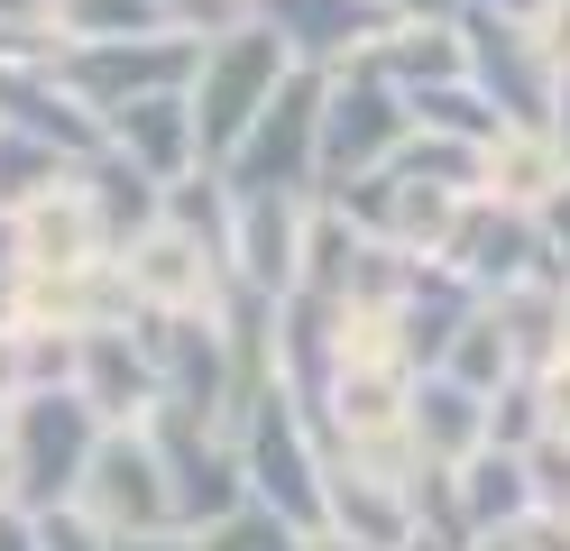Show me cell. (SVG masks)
Segmentation results:
<instances>
[{"mask_svg": "<svg viewBox=\"0 0 570 551\" xmlns=\"http://www.w3.org/2000/svg\"><path fill=\"white\" fill-rule=\"evenodd\" d=\"M92 451H101V404L83 386H28V395H10V505H28V514L75 505Z\"/></svg>", "mask_w": 570, "mask_h": 551, "instance_id": "obj_1", "label": "cell"}, {"mask_svg": "<svg viewBox=\"0 0 570 551\" xmlns=\"http://www.w3.org/2000/svg\"><path fill=\"white\" fill-rule=\"evenodd\" d=\"M323 101H332V65L285 73L276 101L248 120V138L222 157L230 194H323Z\"/></svg>", "mask_w": 570, "mask_h": 551, "instance_id": "obj_2", "label": "cell"}, {"mask_svg": "<svg viewBox=\"0 0 570 551\" xmlns=\"http://www.w3.org/2000/svg\"><path fill=\"white\" fill-rule=\"evenodd\" d=\"M295 73V47L248 10V19H230L222 37L203 47V73H194V120H203V157L222 166L230 147L248 138V120L276 101V83Z\"/></svg>", "mask_w": 570, "mask_h": 551, "instance_id": "obj_3", "label": "cell"}, {"mask_svg": "<svg viewBox=\"0 0 570 551\" xmlns=\"http://www.w3.org/2000/svg\"><path fill=\"white\" fill-rule=\"evenodd\" d=\"M47 65H56V83L75 101H92L101 129H111L120 101L166 92V83H194V73H203V37H175V28H157V37H75V47L47 56Z\"/></svg>", "mask_w": 570, "mask_h": 551, "instance_id": "obj_4", "label": "cell"}, {"mask_svg": "<svg viewBox=\"0 0 570 551\" xmlns=\"http://www.w3.org/2000/svg\"><path fill=\"white\" fill-rule=\"evenodd\" d=\"M157 432V451H166V488H175V524L203 533V524H222L230 505H248V460H239V441H222V423L194 414V404H157L148 414Z\"/></svg>", "mask_w": 570, "mask_h": 551, "instance_id": "obj_5", "label": "cell"}, {"mask_svg": "<svg viewBox=\"0 0 570 551\" xmlns=\"http://www.w3.org/2000/svg\"><path fill=\"white\" fill-rule=\"evenodd\" d=\"M405 138H414L405 83L360 56V65H350V83H332V101H323V194H332V184H350V175L396 166Z\"/></svg>", "mask_w": 570, "mask_h": 551, "instance_id": "obj_6", "label": "cell"}, {"mask_svg": "<svg viewBox=\"0 0 570 551\" xmlns=\"http://www.w3.org/2000/svg\"><path fill=\"white\" fill-rule=\"evenodd\" d=\"M460 37H470V83L507 110L515 129H552V47L533 19H507V10H460Z\"/></svg>", "mask_w": 570, "mask_h": 551, "instance_id": "obj_7", "label": "cell"}, {"mask_svg": "<svg viewBox=\"0 0 570 551\" xmlns=\"http://www.w3.org/2000/svg\"><path fill=\"white\" fill-rule=\"evenodd\" d=\"M111 533H157L175 524V488H166V451H157V432H101V451L83 469V496Z\"/></svg>", "mask_w": 570, "mask_h": 551, "instance_id": "obj_8", "label": "cell"}, {"mask_svg": "<svg viewBox=\"0 0 570 551\" xmlns=\"http://www.w3.org/2000/svg\"><path fill=\"white\" fill-rule=\"evenodd\" d=\"M75 386L101 404V423H148L166 404V367L148 350V331L129 341V322H92L83 331V358H75Z\"/></svg>", "mask_w": 570, "mask_h": 551, "instance_id": "obj_9", "label": "cell"}, {"mask_svg": "<svg viewBox=\"0 0 570 551\" xmlns=\"http://www.w3.org/2000/svg\"><path fill=\"white\" fill-rule=\"evenodd\" d=\"M258 19L295 47V65H360L396 28L386 0H258Z\"/></svg>", "mask_w": 570, "mask_h": 551, "instance_id": "obj_10", "label": "cell"}, {"mask_svg": "<svg viewBox=\"0 0 570 551\" xmlns=\"http://www.w3.org/2000/svg\"><path fill=\"white\" fill-rule=\"evenodd\" d=\"M304 194H239L230 220V276L267 285V294H295L304 285Z\"/></svg>", "mask_w": 570, "mask_h": 551, "instance_id": "obj_11", "label": "cell"}, {"mask_svg": "<svg viewBox=\"0 0 570 551\" xmlns=\"http://www.w3.org/2000/svg\"><path fill=\"white\" fill-rule=\"evenodd\" d=\"M111 147L120 157H138L148 175H194V166H212L203 157V120H194V83H166V92H138V101H120L111 110Z\"/></svg>", "mask_w": 570, "mask_h": 551, "instance_id": "obj_12", "label": "cell"}, {"mask_svg": "<svg viewBox=\"0 0 570 551\" xmlns=\"http://www.w3.org/2000/svg\"><path fill=\"white\" fill-rule=\"evenodd\" d=\"M129 285H138V304H157V313H212V276L230 267V248H212L194 230H138V248L120 257Z\"/></svg>", "mask_w": 570, "mask_h": 551, "instance_id": "obj_13", "label": "cell"}, {"mask_svg": "<svg viewBox=\"0 0 570 551\" xmlns=\"http://www.w3.org/2000/svg\"><path fill=\"white\" fill-rule=\"evenodd\" d=\"M405 441H414V460H470L488 451V395L479 386H460L451 367H433V377H414L405 395Z\"/></svg>", "mask_w": 570, "mask_h": 551, "instance_id": "obj_14", "label": "cell"}, {"mask_svg": "<svg viewBox=\"0 0 570 551\" xmlns=\"http://www.w3.org/2000/svg\"><path fill=\"white\" fill-rule=\"evenodd\" d=\"M460 505H470V524L479 533H524L533 524V469H524V451H470L460 460Z\"/></svg>", "mask_w": 570, "mask_h": 551, "instance_id": "obj_15", "label": "cell"}, {"mask_svg": "<svg viewBox=\"0 0 570 551\" xmlns=\"http://www.w3.org/2000/svg\"><path fill=\"white\" fill-rule=\"evenodd\" d=\"M83 175V157L75 147H56V138H38V129H0V211H28L38 194H56V184H75Z\"/></svg>", "mask_w": 570, "mask_h": 551, "instance_id": "obj_16", "label": "cell"}, {"mask_svg": "<svg viewBox=\"0 0 570 551\" xmlns=\"http://www.w3.org/2000/svg\"><path fill=\"white\" fill-rule=\"evenodd\" d=\"M442 367H451V377L460 386H479V395H497V386H507L515 377V331H507V313H497V304H479L470 322H460L451 331V350H442Z\"/></svg>", "mask_w": 570, "mask_h": 551, "instance_id": "obj_17", "label": "cell"}, {"mask_svg": "<svg viewBox=\"0 0 570 551\" xmlns=\"http://www.w3.org/2000/svg\"><path fill=\"white\" fill-rule=\"evenodd\" d=\"M405 101H414V129H451V138H479V147H497V138L515 129L507 110L470 83V73H451V83H414Z\"/></svg>", "mask_w": 570, "mask_h": 551, "instance_id": "obj_18", "label": "cell"}, {"mask_svg": "<svg viewBox=\"0 0 570 551\" xmlns=\"http://www.w3.org/2000/svg\"><path fill=\"white\" fill-rule=\"evenodd\" d=\"M56 28L65 37H157L175 28L166 0H56Z\"/></svg>", "mask_w": 570, "mask_h": 551, "instance_id": "obj_19", "label": "cell"}, {"mask_svg": "<svg viewBox=\"0 0 570 551\" xmlns=\"http://www.w3.org/2000/svg\"><path fill=\"white\" fill-rule=\"evenodd\" d=\"M203 551H304V524L276 514L267 496H248V505L222 514V524H203Z\"/></svg>", "mask_w": 570, "mask_h": 551, "instance_id": "obj_20", "label": "cell"}, {"mask_svg": "<svg viewBox=\"0 0 570 551\" xmlns=\"http://www.w3.org/2000/svg\"><path fill=\"white\" fill-rule=\"evenodd\" d=\"M552 432V404H543V377H507L488 395V441L497 451H533Z\"/></svg>", "mask_w": 570, "mask_h": 551, "instance_id": "obj_21", "label": "cell"}, {"mask_svg": "<svg viewBox=\"0 0 570 551\" xmlns=\"http://www.w3.org/2000/svg\"><path fill=\"white\" fill-rule=\"evenodd\" d=\"M524 469H533V524H570V432H543Z\"/></svg>", "mask_w": 570, "mask_h": 551, "instance_id": "obj_22", "label": "cell"}, {"mask_svg": "<svg viewBox=\"0 0 570 551\" xmlns=\"http://www.w3.org/2000/svg\"><path fill=\"white\" fill-rule=\"evenodd\" d=\"M47 524V551H120V533L101 524L92 505H56V514H38Z\"/></svg>", "mask_w": 570, "mask_h": 551, "instance_id": "obj_23", "label": "cell"}, {"mask_svg": "<svg viewBox=\"0 0 570 551\" xmlns=\"http://www.w3.org/2000/svg\"><path fill=\"white\" fill-rule=\"evenodd\" d=\"M0 551H47V524L28 505H0Z\"/></svg>", "mask_w": 570, "mask_h": 551, "instance_id": "obj_24", "label": "cell"}, {"mask_svg": "<svg viewBox=\"0 0 570 551\" xmlns=\"http://www.w3.org/2000/svg\"><path fill=\"white\" fill-rule=\"evenodd\" d=\"M533 28H543V47H552V65H570V0H552V10L533 19Z\"/></svg>", "mask_w": 570, "mask_h": 551, "instance_id": "obj_25", "label": "cell"}, {"mask_svg": "<svg viewBox=\"0 0 570 551\" xmlns=\"http://www.w3.org/2000/svg\"><path fill=\"white\" fill-rule=\"evenodd\" d=\"M304 551H386V542H360V533H341V524H313Z\"/></svg>", "mask_w": 570, "mask_h": 551, "instance_id": "obj_26", "label": "cell"}, {"mask_svg": "<svg viewBox=\"0 0 570 551\" xmlns=\"http://www.w3.org/2000/svg\"><path fill=\"white\" fill-rule=\"evenodd\" d=\"M120 551H203V542H185L175 524H157V533H120Z\"/></svg>", "mask_w": 570, "mask_h": 551, "instance_id": "obj_27", "label": "cell"}, {"mask_svg": "<svg viewBox=\"0 0 570 551\" xmlns=\"http://www.w3.org/2000/svg\"><path fill=\"white\" fill-rule=\"evenodd\" d=\"M0 19H10V28H38V19H56V0H0Z\"/></svg>", "mask_w": 570, "mask_h": 551, "instance_id": "obj_28", "label": "cell"}, {"mask_svg": "<svg viewBox=\"0 0 570 551\" xmlns=\"http://www.w3.org/2000/svg\"><path fill=\"white\" fill-rule=\"evenodd\" d=\"M460 10H507V19H543L552 0H460Z\"/></svg>", "mask_w": 570, "mask_h": 551, "instance_id": "obj_29", "label": "cell"}, {"mask_svg": "<svg viewBox=\"0 0 570 551\" xmlns=\"http://www.w3.org/2000/svg\"><path fill=\"white\" fill-rule=\"evenodd\" d=\"M396 19H451V0H386Z\"/></svg>", "mask_w": 570, "mask_h": 551, "instance_id": "obj_30", "label": "cell"}, {"mask_svg": "<svg viewBox=\"0 0 570 551\" xmlns=\"http://www.w3.org/2000/svg\"><path fill=\"white\" fill-rule=\"evenodd\" d=\"M552 138H561V157H570V73H561V101H552Z\"/></svg>", "mask_w": 570, "mask_h": 551, "instance_id": "obj_31", "label": "cell"}, {"mask_svg": "<svg viewBox=\"0 0 570 551\" xmlns=\"http://www.w3.org/2000/svg\"><path fill=\"white\" fill-rule=\"evenodd\" d=\"M0 267H19V211H0Z\"/></svg>", "mask_w": 570, "mask_h": 551, "instance_id": "obj_32", "label": "cell"}, {"mask_svg": "<svg viewBox=\"0 0 570 551\" xmlns=\"http://www.w3.org/2000/svg\"><path fill=\"white\" fill-rule=\"evenodd\" d=\"M396 551H470V542H442V533H405Z\"/></svg>", "mask_w": 570, "mask_h": 551, "instance_id": "obj_33", "label": "cell"}, {"mask_svg": "<svg viewBox=\"0 0 570 551\" xmlns=\"http://www.w3.org/2000/svg\"><path fill=\"white\" fill-rule=\"evenodd\" d=\"M10 304H19V267H0V331H10Z\"/></svg>", "mask_w": 570, "mask_h": 551, "instance_id": "obj_34", "label": "cell"}, {"mask_svg": "<svg viewBox=\"0 0 570 551\" xmlns=\"http://www.w3.org/2000/svg\"><path fill=\"white\" fill-rule=\"evenodd\" d=\"M0 505H10V441H0Z\"/></svg>", "mask_w": 570, "mask_h": 551, "instance_id": "obj_35", "label": "cell"}]
</instances>
